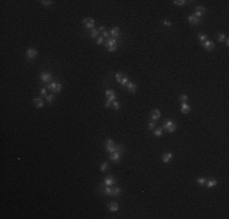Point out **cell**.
<instances>
[{"label":"cell","mask_w":229,"mask_h":219,"mask_svg":"<svg viewBox=\"0 0 229 219\" xmlns=\"http://www.w3.org/2000/svg\"><path fill=\"white\" fill-rule=\"evenodd\" d=\"M176 128H177V124L173 122V120H166V123L162 126V129H165V130H167L168 133H173V132H176Z\"/></svg>","instance_id":"1"},{"label":"cell","mask_w":229,"mask_h":219,"mask_svg":"<svg viewBox=\"0 0 229 219\" xmlns=\"http://www.w3.org/2000/svg\"><path fill=\"white\" fill-rule=\"evenodd\" d=\"M48 89L51 90L54 94H59L62 90V84L61 83H57V82H52L48 85Z\"/></svg>","instance_id":"2"},{"label":"cell","mask_w":229,"mask_h":219,"mask_svg":"<svg viewBox=\"0 0 229 219\" xmlns=\"http://www.w3.org/2000/svg\"><path fill=\"white\" fill-rule=\"evenodd\" d=\"M105 46L107 48V50L110 51V52H113V51H116V49H117V40L116 39H108L106 43H105Z\"/></svg>","instance_id":"3"},{"label":"cell","mask_w":229,"mask_h":219,"mask_svg":"<svg viewBox=\"0 0 229 219\" xmlns=\"http://www.w3.org/2000/svg\"><path fill=\"white\" fill-rule=\"evenodd\" d=\"M105 150H106L107 152H110V153L117 151V146L114 145V142H113L112 139H107V140H106V142H105Z\"/></svg>","instance_id":"4"},{"label":"cell","mask_w":229,"mask_h":219,"mask_svg":"<svg viewBox=\"0 0 229 219\" xmlns=\"http://www.w3.org/2000/svg\"><path fill=\"white\" fill-rule=\"evenodd\" d=\"M105 95H106V98H107V102H113V101H116L117 95H116V92H114L113 90H111V89L106 90V91H105Z\"/></svg>","instance_id":"5"},{"label":"cell","mask_w":229,"mask_h":219,"mask_svg":"<svg viewBox=\"0 0 229 219\" xmlns=\"http://www.w3.org/2000/svg\"><path fill=\"white\" fill-rule=\"evenodd\" d=\"M83 23H84L85 28L93 29V28L95 27V20H94V18H90V17H85V18L83 20Z\"/></svg>","instance_id":"6"},{"label":"cell","mask_w":229,"mask_h":219,"mask_svg":"<svg viewBox=\"0 0 229 219\" xmlns=\"http://www.w3.org/2000/svg\"><path fill=\"white\" fill-rule=\"evenodd\" d=\"M38 56V51L33 48H29V49H27V52H26V57L28 60H33L34 57Z\"/></svg>","instance_id":"7"},{"label":"cell","mask_w":229,"mask_h":219,"mask_svg":"<svg viewBox=\"0 0 229 219\" xmlns=\"http://www.w3.org/2000/svg\"><path fill=\"white\" fill-rule=\"evenodd\" d=\"M205 12H206V9H205L204 6H196V7H195V14H194V16L201 18V17L205 15Z\"/></svg>","instance_id":"8"},{"label":"cell","mask_w":229,"mask_h":219,"mask_svg":"<svg viewBox=\"0 0 229 219\" xmlns=\"http://www.w3.org/2000/svg\"><path fill=\"white\" fill-rule=\"evenodd\" d=\"M40 80H42L43 83H49L50 80H52L51 73H49V72H43V73H40Z\"/></svg>","instance_id":"9"},{"label":"cell","mask_w":229,"mask_h":219,"mask_svg":"<svg viewBox=\"0 0 229 219\" xmlns=\"http://www.w3.org/2000/svg\"><path fill=\"white\" fill-rule=\"evenodd\" d=\"M201 45H202L207 51H212V50L215 49V44H213V42H212V40H208V39L205 40L204 43H201Z\"/></svg>","instance_id":"10"},{"label":"cell","mask_w":229,"mask_h":219,"mask_svg":"<svg viewBox=\"0 0 229 219\" xmlns=\"http://www.w3.org/2000/svg\"><path fill=\"white\" fill-rule=\"evenodd\" d=\"M105 186H112V185H114L116 184V179H114L112 175H108L105 180H104V183H102Z\"/></svg>","instance_id":"11"},{"label":"cell","mask_w":229,"mask_h":219,"mask_svg":"<svg viewBox=\"0 0 229 219\" xmlns=\"http://www.w3.org/2000/svg\"><path fill=\"white\" fill-rule=\"evenodd\" d=\"M121 151H114V152H112L111 153V156H110V158H111V161L112 162H118L120 161V158H121Z\"/></svg>","instance_id":"12"},{"label":"cell","mask_w":229,"mask_h":219,"mask_svg":"<svg viewBox=\"0 0 229 219\" xmlns=\"http://www.w3.org/2000/svg\"><path fill=\"white\" fill-rule=\"evenodd\" d=\"M110 34L113 37V39H117L120 37V34H121V30H120L118 27H112L111 30H110Z\"/></svg>","instance_id":"13"},{"label":"cell","mask_w":229,"mask_h":219,"mask_svg":"<svg viewBox=\"0 0 229 219\" xmlns=\"http://www.w3.org/2000/svg\"><path fill=\"white\" fill-rule=\"evenodd\" d=\"M160 117H161V112H160L157 108H154L152 112H151V114H150V118H151L152 120H156V119H158Z\"/></svg>","instance_id":"14"},{"label":"cell","mask_w":229,"mask_h":219,"mask_svg":"<svg viewBox=\"0 0 229 219\" xmlns=\"http://www.w3.org/2000/svg\"><path fill=\"white\" fill-rule=\"evenodd\" d=\"M172 158H173V153H172V152H168V153L162 155V162H163V163H168Z\"/></svg>","instance_id":"15"},{"label":"cell","mask_w":229,"mask_h":219,"mask_svg":"<svg viewBox=\"0 0 229 219\" xmlns=\"http://www.w3.org/2000/svg\"><path fill=\"white\" fill-rule=\"evenodd\" d=\"M33 102H34V106L38 107V108H42V107L44 106V101H43L42 98H34V99H33Z\"/></svg>","instance_id":"16"},{"label":"cell","mask_w":229,"mask_h":219,"mask_svg":"<svg viewBox=\"0 0 229 219\" xmlns=\"http://www.w3.org/2000/svg\"><path fill=\"white\" fill-rule=\"evenodd\" d=\"M190 110H191V107H190L186 102H182V106H180V111H182V113L186 114V113L190 112Z\"/></svg>","instance_id":"17"},{"label":"cell","mask_w":229,"mask_h":219,"mask_svg":"<svg viewBox=\"0 0 229 219\" xmlns=\"http://www.w3.org/2000/svg\"><path fill=\"white\" fill-rule=\"evenodd\" d=\"M107 207H108L110 212H117V211H118V208H120V206H118V203H117V202H111V203H108V205H107Z\"/></svg>","instance_id":"18"},{"label":"cell","mask_w":229,"mask_h":219,"mask_svg":"<svg viewBox=\"0 0 229 219\" xmlns=\"http://www.w3.org/2000/svg\"><path fill=\"white\" fill-rule=\"evenodd\" d=\"M188 20H189V22H190L191 24H199L200 22H201V18H199V17H196V16H194V15H190V16L188 17Z\"/></svg>","instance_id":"19"},{"label":"cell","mask_w":229,"mask_h":219,"mask_svg":"<svg viewBox=\"0 0 229 219\" xmlns=\"http://www.w3.org/2000/svg\"><path fill=\"white\" fill-rule=\"evenodd\" d=\"M126 86H127L128 91H129V92H132V94H134V92L136 91V85H135L134 83H132V82H128Z\"/></svg>","instance_id":"20"},{"label":"cell","mask_w":229,"mask_h":219,"mask_svg":"<svg viewBox=\"0 0 229 219\" xmlns=\"http://www.w3.org/2000/svg\"><path fill=\"white\" fill-rule=\"evenodd\" d=\"M216 185H217V180L216 179H211V180H208L206 183V187H207V189H212V187H215Z\"/></svg>","instance_id":"21"},{"label":"cell","mask_w":229,"mask_h":219,"mask_svg":"<svg viewBox=\"0 0 229 219\" xmlns=\"http://www.w3.org/2000/svg\"><path fill=\"white\" fill-rule=\"evenodd\" d=\"M98 35H99V30H98V29H95V28H93V29L90 30V32H89V37H90V38H93V39H95Z\"/></svg>","instance_id":"22"},{"label":"cell","mask_w":229,"mask_h":219,"mask_svg":"<svg viewBox=\"0 0 229 219\" xmlns=\"http://www.w3.org/2000/svg\"><path fill=\"white\" fill-rule=\"evenodd\" d=\"M121 194V187H113L112 189V196H118Z\"/></svg>","instance_id":"23"},{"label":"cell","mask_w":229,"mask_h":219,"mask_svg":"<svg viewBox=\"0 0 229 219\" xmlns=\"http://www.w3.org/2000/svg\"><path fill=\"white\" fill-rule=\"evenodd\" d=\"M112 189H113V187H111V186H106V187H105V190H104L105 195H107V196H112Z\"/></svg>","instance_id":"24"},{"label":"cell","mask_w":229,"mask_h":219,"mask_svg":"<svg viewBox=\"0 0 229 219\" xmlns=\"http://www.w3.org/2000/svg\"><path fill=\"white\" fill-rule=\"evenodd\" d=\"M197 37H199V39H200V44H201V43H204L205 40H207V35H206V34L199 33V34H197Z\"/></svg>","instance_id":"25"},{"label":"cell","mask_w":229,"mask_h":219,"mask_svg":"<svg viewBox=\"0 0 229 219\" xmlns=\"http://www.w3.org/2000/svg\"><path fill=\"white\" fill-rule=\"evenodd\" d=\"M100 170H101V172H106V170H108V163H107V162L101 163V166H100Z\"/></svg>","instance_id":"26"},{"label":"cell","mask_w":229,"mask_h":219,"mask_svg":"<svg viewBox=\"0 0 229 219\" xmlns=\"http://www.w3.org/2000/svg\"><path fill=\"white\" fill-rule=\"evenodd\" d=\"M173 4H174V5H177V6H183V5H185V4H186V1H185V0H174Z\"/></svg>","instance_id":"27"},{"label":"cell","mask_w":229,"mask_h":219,"mask_svg":"<svg viewBox=\"0 0 229 219\" xmlns=\"http://www.w3.org/2000/svg\"><path fill=\"white\" fill-rule=\"evenodd\" d=\"M128 82H129L128 77H127V76H123V77H122V80H121V83H120V84L124 86V85H127V83H128Z\"/></svg>","instance_id":"28"},{"label":"cell","mask_w":229,"mask_h":219,"mask_svg":"<svg viewBox=\"0 0 229 219\" xmlns=\"http://www.w3.org/2000/svg\"><path fill=\"white\" fill-rule=\"evenodd\" d=\"M40 4L44 5V6H50V5L52 4V1H51V0H42Z\"/></svg>","instance_id":"29"},{"label":"cell","mask_w":229,"mask_h":219,"mask_svg":"<svg viewBox=\"0 0 229 219\" xmlns=\"http://www.w3.org/2000/svg\"><path fill=\"white\" fill-rule=\"evenodd\" d=\"M54 98H55V96H54V94H51V95H48V96L45 98V100H46L48 104H51V102L54 101Z\"/></svg>","instance_id":"30"},{"label":"cell","mask_w":229,"mask_h":219,"mask_svg":"<svg viewBox=\"0 0 229 219\" xmlns=\"http://www.w3.org/2000/svg\"><path fill=\"white\" fill-rule=\"evenodd\" d=\"M196 183H197L199 185H204V184H206V179H205V178H197V179H196Z\"/></svg>","instance_id":"31"},{"label":"cell","mask_w":229,"mask_h":219,"mask_svg":"<svg viewBox=\"0 0 229 219\" xmlns=\"http://www.w3.org/2000/svg\"><path fill=\"white\" fill-rule=\"evenodd\" d=\"M225 38H227V37H225V35H224L223 33H219V34H218V40H219L221 43H224Z\"/></svg>","instance_id":"32"},{"label":"cell","mask_w":229,"mask_h":219,"mask_svg":"<svg viewBox=\"0 0 229 219\" xmlns=\"http://www.w3.org/2000/svg\"><path fill=\"white\" fill-rule=\"evenodd\" d=\"M162 130H163L162 128H160V129H156V130L154 132V135H155V136H161V135H162Z\"/></svg>","instance_id":"33"},{"label":"cell","mask_w":229,"mask_h":219,"mask_svg":"<svg viewBox=\"0 0 229 219\" xmlns=\"http://www.w3.org/2000/svg\"><path fill=\"white\" fill-rule=\"evenodd\" d=\"M40 95L43 96V98H46L48 95H46V88H42L40 89Z\"/></svg>","instance_id":"34"},{"label":"cell","mask_w":229,"mask_h":219,"mask_svg":"<svg viewBox=\"0 0 229 219\" xmlns=\"http://www.w3.org/2000/svg\"><path fill=\"white\" fill-rule=\"evenodd\" d=\"M186 100H188V95H180L179 96V101L180 102H186Z\"/></svg>","instance_id":"35"},{"label":"cell","mask_w":229,"mask_h":219,"mask_svg":"<svg viewBox=\"0 0 229 219\" xmlns=\"http://www.w3.org/2000/svg\"><path fill=\"white\" fill-rule=\"evenodd\" d=\"M122 74L121 73H117L116 76H114V78H116V82H118V83H121V80H122Z\"/></svg>","instance_id":"36"},{"label":"cell","mask_w":229,"mask_h":219,"mask_svg":"<svg viewBox=\"0 0 229 219\" xmlns=\"http://www.w3.org/2000/svg\"><path fill=\"white\" fill-rule=\"evenodd\" d=\"M155 127H156V123H155V120H151V122H150V124H149V129H150V130H152Z\"/></svg>","instance_id":"37"},{"label":"cell","mask_w":229,"mask_h":219,"mask_svg":"<svg viewBox=\"0 0 229 219\" xmlns=\"http://www.w3.org/2000/svg\"><path fill=\"white\" fill-rule=\"evenodd\" d=\"M162 24H163V26H167V27H172V23H171L169 21H167V20H163V21H162Z\"/></svg>","instance_id":"38"},{"label":"cell","mask_w":229,"mask_h":219,"mask_svg":"<svg viewBox=\"0 0 229 219\" xmlns=\"http://www.w3.org/2000/svg\"><path fill=\"white\" fill-rule=\"evenodd\" d=\"M102 43H104V37H99V38L96 39V44H98V45H101Z\"/></svg>","instance_id":"39"},{"label":"cell","mask_w":229,"mask_h":219,"mask_svg":"<svg viewBox=\"0 0 229 219\" xmlns=\"http://www.w3.org/2000/svg\"><path fill=\"white\" fill-rule=\"evenodd\" d=\"M112 105H113V108H114V110H120V104H118L117 101H113Z\"/></svg>","instance_id":"40"},{"label":"cell","mask_w":229,"mask_h":219,"mask_svg":"<svg viewBox=\"0 0 229 219\" xmlns=\"http://www.w3.org/2000/svg\"><path fill=\"white\" fill-rule=\"evenodd\" d=\"M108 35H110V33H108V32H106V30L102 33V37H104V38H108Z\"/></svg>","instance_id":"41"},{"label":"cell","mask_w":229,"mask_h":219,"mask_svg":"<svg viewBox=\"0 0 229 219\" xmlns=\"http://www.w3.org/2000/svg\"><path fill=\"white\" fill-rule=\"evenodd\" d=\"M98 30H99V32H102V33H104V30H106V28H105L104 26H101V27H99Z\"/></svg>","instance_id":"42"},{"label":"cell","mask_w":229,"mask_h":219,"mask_svg":"<svg viewBox=\"0 0 229 219\" xmlns=\"http://www.w3.org/2000/svg\"><path fill=\"white\" fill-rule=\"evenodd\" d=\"M224 44H225L227 46L229 45V39H228V38H225V40H224Z\"/></svg>","instance_id":"43"},{"label":"cell","mask_w":229,"mask_h":219,"mask_svg":"<svg viewBox=\"0 0 229 219\" xmlns=\"http://www.w3.org/2000/svg\"><path fill=\"white\" fill-rule=\"evenodd\" d=\"M110 106H111V102H106V104H105V107H106V108H108Z\"/></svg>","instance_id":"44"}]
</instances>
